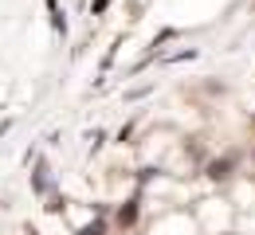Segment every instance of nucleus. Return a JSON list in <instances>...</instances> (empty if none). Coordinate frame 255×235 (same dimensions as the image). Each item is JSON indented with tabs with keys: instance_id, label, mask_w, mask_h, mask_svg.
Masks as SVG:
<instances>
[{
	"instance_id": "f257e3e1",
	"label": "nucleus",
	"mask_w": 255,
	"mask_h": 235,
	"mask_svg": "<svg viewBox=\"0 0 255 235\" xmlns=\"http://www.w3.org/2000/svg\"><path fill=\"white\" fill-rule=\"evenodd\" d=\"M47 12H51V28H55L59 35H67V16L59 12V4H55V0H47Z\"/></svg>"
},
{
	"instance_id": "f03ea898",
	"label": "nucleus",
	"mask_w": 255,
	"mask_h": 235,
	"mask_svg": "<svg viewBox=\"0 0 255 235\" xmlns=\"http://www.w3.org/2000/svg\"><path fill=\"white\" fill-rule=\"evenodd\" d=\"M133 220H137V200H129V204L118 208V224H122V228H129Z\"/></svg>"
},
{
	"instance_id": "7ed1b4c3",
	"label": "nucleus",
	"mask_w": 255,
	"mask_h": 235,
	"mask_svg": "<svg viewBox=\"0 0 255 235\" xmlns=\"http://www.w3.org/2000/svg\"><path fill=\"white\" fill-rule=\"evenodd\" d=\"M228 172H232V161H216V165H208V176H212V180H224Z\"/></svg>"
},
{
	"instance_id": "20e7f679",
	"label": "nucleus",
	"mask_w": 255,
	"mask_h": 235,
	"mask_svg": "<svg viewBox=\"0 0 255 235\" xmlns=\"http://www.w3.org/2000/svg\"><path fill=\"white\" fill-rule=\"evenodd\" d=\"M32 184H35V192H43V188H47V165H43V161L35 165V176H32Z\"/></svg>"
},
{
	"instance_id": "39448f33",
	"label": "nucleus",
	"mask_w": 255,
	"mask_h": 235,
	"mask_svg": "<svg viewBox=\"0 0 255 235\" xmlns=\"http://www.w3.org/2000/svg\"><path fill=\"white\" fill-rule=\"evenodd\" d=\"M102 232H106V224H102V220L87 224V228H79V235H102Z\"/></svg>"
},
{
	"instance_id": "423d86ee",
	"label": "nucleus",
	"mask_w": 255,
	"mask_h": 235,
	"mask_svg": "<svg viewBox=\"0 0 255 235\" xmlns=\"http://www.w3.org/2000/svg\"><path fill=\"white\" fill-rule=\"evenodd\" d=\"M106 4H110V0H95V4H91V12H95V16H98V12H106Z\"/></svg>"
}]
</instances>
